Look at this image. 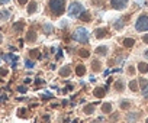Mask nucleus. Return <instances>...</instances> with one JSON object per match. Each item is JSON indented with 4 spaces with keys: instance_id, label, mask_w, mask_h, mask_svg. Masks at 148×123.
I'll return each mask as SVG.
<instances>
[{
    "instance_id": "22",
    "label": "nucleus",
    "mask_w": 148,
    "mask_h": 123,
    "mask_svg": "<svg viewBox=\"0 0 148 123\" xmlns=\"http://www.w3.org/2000/svg\"><path fill=\"white\" fill-rule=\"evenodd\" d=\"M123 87H125V83H123L122 80H118V81L115 83V88H116L118 91H122V90H123Z\"/></svg>"
},
{
    "instance_id": "21",
    "label": "nucleus",
    "mask_w": 148,
    "mask_h": 123,
    "mask_svg": "<svg viewBox=\"0 0 148 123\" xmlns=\"http://www.w3.org/2000/svg\"><path fill=\"white\" fill-rule=\"evenodd\" d=\"M84 113H86V114H92V113H95V104H86V107H84Z\"/></svg>"
},
{
    "instance_id": "12",
    "label": "nucleus",
    "mask_w": 148,
    "mask_h": 123,
    "mask_svg": "<svg viewBox=\"0 0 148 123\" xmlns=\"http://www.w3.org/2000/svg\"><path fill=\"white\" fill-rule=\"evenodd\" d=\"M122 43H123L125 48H132V46L135 45V39H134V38H125V39L122 41Z\"/></svg>"
},
{
    "instance_id": "7",
    "label": "nucleus",
    "mask_w": 148,
    "mask_h": 123,
    "mask_svg": "<svg viewBox=\"0 0 148 123\" xmlns=\"http://www.w3.org/2000/svg\"><path fill=\"white\" fill-rule=\"evenodd\" d=\"M108 29H105V28H99V29H96L95 31V36L97 38V39H102V38H105V36H108Z\"/></svg>"
},
{
    "instance_id": "41",
    "label": "nucleus",
    "mask_w": 148,
    "mask_h": 123,
    "mask_svg": "<svg viewBox=\"0 0 148 123\" xmlns=\"http://www.w3.org/2000/svg\"><path fill=\"white\" fill-rule=\"evenodd\" d=\"M3 42V36H2V33H0V43Z\"/></svg>"
},
{
    "instance_id": "30",
    "label": "nucleus",
    "mask_w": 148,
    "mask_h": 123,
    "mask_svg": "<svg viewBox=\"0 0 148 123\" xmlns=\"http://www.w3.org/2000/svg\"><path fill=\"white\" fill-rule=\"evenodd\" d=\"M142 94H144V97H148V84L145 87H142Z\"/></svg>"
},
{
    "instance_id": "4",
    "label": "nucleus",
    "mask_w": 148,
    "mask_h": 123,
    "mask_svg": "<svg viewBox=\"0 0 148 123\" xmlns=\"http://www.w3.org/2000/svg\"><path fill=\"white\" fill-rule=\"evenodd\" d=\"M135 29L138 32H145L148 31V15H141L135 23Z\"/></svg>"
},
{
    "instance_id": "15",
    "label": "nucleus",
    "mask_w": 148,
    "mask_h": 123,
    "mask_svg": "<svg viewBox=\"0 0 148 123\" xmlns=\"http://www.w3.org/2000/svg\"><path fill=\"white\" fill-rule=\"evenodd\" d=\"M23 29H25V23H23V22H16V23H13V31H15V32H23Z\"/></svg>"
},
{
    "instance_id": "42",
    "label": "nucleus",
    "mask_w": 148,
    "mask_h": 123,
    "mask_svg": "<svg viewBox=\"0 0 148 123\" xmlns=\"http://www.w3.org/2000/svg\"><path fill=\"white\" fill-rule=\"evenodd\" d=\"M145 56H147V58H148V51H145Z\"/></svg>"
},
{
    "instance_id": "38",
    "label": "nucleus",
    "mask_w": 148,
    "mask_h": 123,
    "mask_svg": "<svg viewBox=\"0 0 148 123\" xmlns=\"http://www.w3.org/2000/svg\"><path fill=\"white\" fill-rule=\"evenodd\" d=\"M10 0H0V5H8Z\"/></svg>"
},
{
    "instance_id": "6",
    "label": "nucleus",
    "mask_w": 148,
    "mask_h": 123,
    "mask_svg": "<svg viewBox=\"0 0 148 123\" xmlns=\"http://www.w3.org/2000/svg\"><path fill=\"white\" fill-rule=\"evenodd\" d=\"M2 59L6 61V63H15V61H18V55H15V54H3Z\"/></svg>"
},
{
    "instance_id": "9",
    "label": "nucleus",
    "mask_w": 148,
    "mask_h": 123,
    "mask_svg": "<svg viewBox=\"0 0 148 123\" xmlns=\"http://www.w3.org/2000/svg\"><path fill=\"white\" fill-rule=\"evenodd\" d=\"M36 9H38V3H36V2H29V3H28V9H26V12H28L29 15H32V13L36 12Z\"/></svg>"
},
{
    "instance_id": "23",
    "label": "nucleus",
    "mask_w": 148,
    "mask_h": 123,
    "mask_svg": "<svg viewBox=\"0 0 148 123\" xmlns=\"http://www.w3.org/2000/svg\"><path fill=\"white\" fill-rule=\"evenodd\" d=\"M129 88H131L132 91H138V90H139V88H138V81H136V80H131Z\"/></svg>"
},
{
    "instance_id": "10",
    "label": "nucleus",
    "mask_w": 148,
    "mask_h": 123,
    "mask_svg": "<svg viewBox=\"0 0 148 123\" xmlns=\"http://www.w3.org/2000/svg\"><path fill=\"white\" fill-rule=\"evenodd\" d=\"M108 51H109V48H108L106 45H102V46H97V48H96V54H97V55H102V56L108 55Z\"/></svg>"
},
{
    "instance_id": "28",
    "label": "nucleus",
    "mask_w": 148,
    "mask_h": 123,
    "mask_svg": "<svg viewBox=\"0 0 148 123\" xmlns=\"http://www.w3.org/2000/svg\"><path fill=\"white\" fill-rule=\"evenodd\" d=\"M93 70L95 71H100V63H99V61H93Z\"/></svg>"
},
{
    "instance_id": "13",
    "label": "nucleus",
    "mask_w": 148,
    "mask_h": 123,
    "mask_svg": "<svg viewBox=\"0 0 148 123\" xmlns=\"http://www.w3.org/2000/svg\"><path fill=\"white\" fill-rule=\"evenodd\" d=\"M70 73H71V67H70V65H65V67H62V68L60 70V75H61V77H68Z\"/></svg>"
},
{
    "instance_id": "8",
    "label": "nucleus",
    "mask_w": 148,
    "mask_h": 123,
    "mask_svg": "<svg viewBox=\"0 0 148 123\" xmlns=\"http://www.w3.org/2000/svg\"><path fill=\"white\" fill-rule=\"evenodd\" d=\"M93 94H95L97 99H102V97H105V94H106V88H105V87H96L95 91H93Z\"/></svg>"
},
{
    "instance_id": "5",
    "label": "nucleus",
    "mask_w": 148,
    "mask_h": 123,
    "mask_svg": "<svg viewBox=\"0 0 148 123\" xmlns=\"http://www.w3.org/2000/svg\"><path fill=\"white\" fill-rule=\"evenodd\" d=\"M129 0H110V6L115 9V10H122L126 7Z\"/></svg>"
},
{
    "instance_id": "14",
    "label": "nucleus",
    "mask_w": 148,
    "mask_h": 123,
    "mask_svg": "<svg viewBox=\"0 0 148 123\" xmlns=\"http://www.w3.org/2000/svg\"><path fill=\"white\" fill-rule=\"evenodd\" d=\"M76 74H77L79 77H83V75L86 74V65H83V64L77 65V67H76Z\"/></svg>"
},
{
    "instance_id": "36",
    "label": "nucleus",
    "mask_w": 148,
    "mask_h": 123,
    "mask_svg": "<svg viewBox=\"0 0 148 123\" xmlns=\"http://www.w3.org/2000/svg\"><path fill=\"white\" fill-rule=\"evenodd\" d=\"M8 100V96L6 94H2V96H0V101H6Z\"/></svg>"
},
{
    "instance_id": "31",
    "label": "nucleus",
    "mask_w": 148,
    "mask_h": 123,
    "mask_svg": "<svg viewBox=\"0 0 148 123\" xmlns=\"http://www.w3.org/2000/svg\"><path fill=\"white\" fill-rule=\"evenodd\" d=\"M18 91L23 94V93H26V87H23V86H19V87H18Z\"/></svg>"
},
{
    "instance_id": "24",
    "label": "nucleus",
    "mask_w": 148,
    "mask_h": 123,
    "mask_svg": "<svg viewBox=\"0 0 148 123\" xmlns=\"http://www.w3.org/2000/svg\"><path fill=\"white\" fill-rule=\"evenodd\" d=\"M0 18L5 19V20H8V19L10 18V12H9V10H2V12H0Z\"/></svg>"
},
{
    "instance_id": "3",
    "label": "nucleus",
    "mask_w": 148,
    "mask_h": 123,
    "mask_svg": "<svg viewBox=\"0 0 148 123\" xmlns=\"http://www.w3.org/2000/svg\"><path fill=\"white\" fill-rule=\"evenodd\" d=\"M84 10H86V9L83 7L82 3L73 2V3L70 5V7H68V15H70V18H80V15H82Z\"/></svg>"
},
{
    "instance_id": "37",
    "label": "nucleus",
    "mask_w": 148,
    "mask_h": 123,
    "mask_svg": "<svg viewBox=\"0 0 148 123\" xmlns=\"http://www.w3.org/2000/svg\"><path fill=\"white\" fill-rule=\"evenodd\" d=\"M18 2H19V5H22V6H23V5H26V3H28V0H18Z\"/></svg>"
},
{
    "instance_id": "29",
    "label": "nucleus",
    "mask_w": 148,
    "mask_h": 123,
    "mask_svg": "<svg viewBox=\"0 0 148 123\" xmlns=\"http://www.w3.org/2000/svg\"><path fill=\"white\" fill-rule=\"evenodd\" d=\"M25 65H26V68H34V61L26 59V61H25Z\"/></svg>"
},
{
    "instance_id": "16",
    "label": "nucleus",
    "mask_w": 148,
    "mask_h": 123,
    "mask_svg": "<svg viewBox=\"0 0 148 123\" xmlns=\"http://www.w3.org/2000/svg\"><path fill=\"white\" fill-rule=\"evenodd\" d=\"M139 119V113L138 111H135V113H128L126 114V120L128 122H135V120H138Z\"/></svg>"
},
{
    "instance_id": "17",
    "label": "nucleus",
    "mask_w": 148,
    "mask_h": 123,
    "mask_svg": "<svg viewBox=\"0 0 148 123\" xmlns=\"http://www.w3.org/2000/svg\"><path fill=\"white\" fill-rule=\"evenodd\" d=\"M138 71L142 73V74L148 73V64H147V63H139V64H138Z\"/></svg>"
},
{
    "instance_id": "1",
    "label": "nucleus",
    "mask_w": 148,
    "mask_h": 123,
    "mask_svg": "<svg viewBox=\"0 0 148 123\" xmlns=\"http://www.w3.org/2000/svg\"><path fill=\"white\" fill-rule=\"evenodd\" d=\"M48 7L54 16H60L65 10V0H49Z\"/></svg>"
},
{
    "instance_id": "40",
    "label": "nucleus",
    "mask_w": 148,
    "mask_h": 123,
    "mask_svg": "<svg viewBox=\"0 0 148 123\" xmlns=\"http://www.w3.org/2000/svg\"><path fill=\"white\" fill-rule=\"evenodd\" d=\"M31 81H32V80H31V78H25V84H29V83H31Z\"/></svg>"
},
{
    "instance_id": "39",
    "label": "nucleus",
    "mask_w": 148,
    "mask_h": 123,
    "mask_svg": "<svg viewBox=\"0 0 148 123\" xmlns=\"http://www.w3.org/2000/svg\"><path fill=\"white\" fill-rule=\"evenodd\" d=\"M35 83H36V84H44V80H41V78H39V77H38V78H36V81H35Z\"/></svg>"
},
{
    "instance_id": "25",
    "label": "nucleus",
    "mask_w": 148,
    "mask_h": 123,
    "mask_svg": "<svg viewBox=\"0 0 148 123\" xmlns=\"http://www.w3.org/2000/svg\"><path fill=\"white\" fill-rule=\"evenodd\" d=\"M129 106H131V101L129 100H122L121 101V109L126 110V109H129Z\"/></svg>"
},
{
    "instance_id": "26",
    "label": "nucleus",
    "mask_w": 148,
    "mask_h": 123,
    "mask_svg": "<svg viewBox=\"0 0 148 123\" xmlns=\"http://www.w3.org/2000/svg\"><path fill=\"white\" fill-rule=\"evenodd\" d=\"M79 55L82 56V58H89V51L87 49H79Z\"/></svg>"
},
{
    "instance_id": "18",
    "label": "nucleus",
    "mask_w": 148,
    "mask_h": 123,
    "mask_svg": "<svg viewBox=\"0 0 148 123\" xmlns=\"http://www.w3.org/2000/svg\"><path fill=\"white\" fill-rule=\"evenodd\" d=\"M79 19H80V20H83V22H92V20H90V19H92V18H90V13H89V12H86V10L80 15V18H79Z\"/></svg>"
},
{
    "instance_id": "33",
    "label": "nucleus",
    "mask_w": 148,
    "mask_h": 123,
    "mask_svg": "<svg viewBox=\"0 0 148 123\" xmlns=\"http://www.w3.org/2000/svg\"><path fill=\"white\" fill-rule=\"evenodd\" d=\"M139 84H141V87H145V86L148 84V81H147V80H144V78H141V80H139Z\"/></svg>"
},
{
    "instance_id": "43",
    "label": "nucleus",
    "mask_w": 148,
    "mask_h": 123,
    "mask_svg": "<svg viewBox=\"0 0 148 123\" xmlns=\"http://www.w3.org/2000/svg\"><path fill=\"white\" fill-rule=\"evenodd\" d=\"M145 123H148V119H147V122H145Z\"/></svg>"
},
{
    "instance_id": "20",
    "label": "nucleus",
    "mask_w": 148,
    "mask_h": 123,
    "mask_svg": "<svg viewBox=\"0 0 148 123\" xmlns=\"http://www.w3.org/2000/svg\"><path fill=\"white\" fill-rule=\"evenodd\" d=\"M102 111L103 113H110L112 111V104L110 103H103L102 104Z\"/></svg>"
},
{
    "instance_id": "2",
    "label": "nucleus",
    "mask_w": 148,
    "mask_h": 123,
    "mask_svg": "<svg viewBox=\"0 0 148 123\" xmlns=\"http://www.w3.org/2000/svg\"><path fill=\"white\" fill-rule=\"evenodd\" d=\"M74 41H77L80 43H87L89 42V31L86 28H77L73 33Z\"/></svg>"
},
{
    "instance_id": "34",
    "label": "nucleus",
    "mask_w": 148,
    "mask_h": 123,
    "mask_svg": "<svg viewBox=\"0 0 148 123\" xmlns=\"http://www.w3.org/2000/svg\"><path fill=\"white\" fill-rule=\"evenodd\" d=\"M142 42H144V43H147V45H148V33H145V35H144V36H142Z\"/></svg>"
},
{
    "instance_id": "11",
    "label": "nucleus",
    "mask_w": 148,
    "mask_h": 123,
    "mask_svg": "<svg viewBox=\"0 0 148 123\" xmlns=\"http://www.w3.org/2000/svg\"><path fill=\"white\" fill-rule=\"evenodd\" d=\"M26 41L28 42H35L36 41V32L35 31H28V33H26Z\"/></svg>"
},
{
    "instance_id": "35",
    "label": "nucleus",
    "mask_w": 148,
    "mask_h": 123,
    "mask_svg": "<svg viewBox=\"0 0 148 123\" xmlns=\"http://www.w3.org/2000/svg\"><path fill=\"white\" fill-rule=\"evenodd\" d=\"M55 56H57V59H60V58L62 56V51H61V49H58V52H57V55H55Z\"/></svg>"
},
{
    "instance_id": "19",
    "label": "nucleus",
    "mask_w": 148,
    "mask_h": 123,
    "mask_svg": "<svg viewBox=\"0 0 148 123\" xmlns=\"http://www.w3.org/2000/svg\"><path fill=\"white\" fill-rule=\"evenodd\" d=\"M42 29H44V32H45L47 35H49V33L54 31V26H52L51 23H45V25L42 26Z\"/></svg>"
},
{
    "instance_id": "32",
    "label": "nucleus",
    "mask_w": 148,
    "mask_h": 123,
    "mask_svg": "<svg viewBox=\"0 0 148 123\" xmlns=\"http://www.w3.org/2000/svg\"><path fill=\"white\" fill-rule=\"evenodd\" d=\"M0 75H2V77L8 75V70L6 68H0Z\"/></svg>"
},
{
    "instance_id": "27",
    "label": "nucleus",
    "mask_w": 148,
    "mask_h": 123,
    "mask_svg": "<svg viewBox=\"0 0 148 123\" xmlns=\"http://www.w3.org/2000/svg\"><path fill=\"white\" fill-rule=\"evenodd\" d=\"M29 54H31V55H34V56H36L38 59H41V58H42V56H41V52H39L38 49H31V51H29Z\"/></svg>"
}]
</instances>
